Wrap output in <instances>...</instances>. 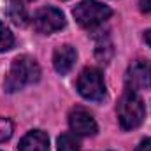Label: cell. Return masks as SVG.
<instances>
[{
  "mask_svg": "<svg viewBox=\"0 0 151 151\" xmlns=\"http://www.w3.org/2000/svg\"><path fill=\"white\" fill-rule=\"evenodd\" d=\"M144 40H146V42L151 46V30H148V32L144 34Z\"/></svg>",
  "mask_w": 151,
  "mask_h": 151,
  "instance_id": "16",
  "label": "cell"
},
{
  "mask_svg": "<svg viewBox=\"0 0 151 151\" xmlns=\"http://www.w3.org/2000/svg\"><path fill=\"white\" fill-rule=\"evenodd\" d=\"M77 91L86 100H93V102L102 100L106 97V84L100 70L93 67L84 69L77 79Z\"/></svg>",
  "mask_w": 151,
  "mask_h": 151,
  "instance_id": "4",
  "label": "cell"
},
{
  "mask_svg": "<svg viewBox=\"0 0 151 151\" xmlns=\"http://www.w3.org/2000/svg\"><path fill=\"white\" fill-rule=\"evenodd\" d=\"M25 2H32V0H14V4H18V5H21V4H25Z\"/></svg>",
  "mask_w": 151,
  "mask_h": 151,
  "instance_id": "17",
  "label": "cell"
},
{
  "mask_svg": "<svg viewBox=\"0 0 151 151\" xmlns=\"http://www.w3.org/2000/svg\"><path fill=\"white\" fill-rule=\"evenodd\" d=\"M141 11L151 12V0H141Z\"/></svg>",
  "mask_w": 151,
  "mask_h": 151,
  "instance_id": "15",
  "label": "cell"
},
{
  "mask_svg": "<svg viewBox=\"0 0 151 151\" xmlns=\"http://www.w3.org/2000/svg\"><path fill=\"white\" fill-rule=\"evenodd\" d=\"M39 77H40V67L37 65V62L30 56H25V55L18 56L12 62L9 74L5 77V90L11 93L23 90L25 86L37 83Z\"/></svg>",
  "mask_w": 151,
  "mask_h": 151,
  "instance_id": "1",
  "label": "cell"
},
{
  "mask_svg": "<svg viewBox=\"0 0 151 151\" xmlns=\"http://www.w3.org/2000/svg\"><path fill=\"white\" fill-rule=\"evenodd\" d=\"M14 46V35L11 34V30L0 21V51H7Z\"/></svg>",
  "mask_w": 151,
  "mask_h": 151,
  "instance_id": "11",
  "label": "cell"
},
{
  "mask_svg": "<svg viewBox=\"0 0 151 151\" xmlns=\"http://www.w3.org/2000/svg\"><path fill=\"white\" fill-rule=\"evenodd\" d=\"M72 14H74L76 21H77L81 27H84V28H93V27L104 23L106 19H109L111 14H113V11H111L107 5L100 4V2L84 0V2H81V4L76 5L74 11H72Z\"/></svg>",
  "mask_w": 151,
  "mask_h": 151,
  "instance_id": "3",
  "label": "cell"
},
{
  "mask_svg": "<svg viewBox=\"0 0 151 151\" xmlns=\"http://www.w3.org/2000/svg\"><path fill=\"white\" fill-rule=\"evenodd\" d=\"M125 83L127 88L132 91L137 90H146L151 86V63L144 62V60H137L134 62L125 76Z\"/></svg>",
  "mask_w": 151,
  "mask_h": 151,
  "instance_id": "6",
  "label": "cell"
},
{
  "mask_svg": "<svg viewBox=\"0 0 151 151\" xmlns=\"http://www.w3.org/2000/svg\"><path fill=\"white\" fill-rule=\"evenodd\" d=\"M113 46H111V42H104V40H100L99 44H97V49H95V55H97V58L100 60V62H109L111 60V56H113Z\"/></svg>",
  "mask_w": 151,
  "mask_h": 151,
  "instance_id": "12",
  "label": "cell"
},
{
  "mask_svg": "<svg viewBox=\"0 0 151 151\" xmlns=\"http://www.w3.org/2000/svg\"><path fill=\"white\" fill-rule=\"evenodd\" d=\"M58 151H79V141L74 134H62L56 141Z\"/></svg>",
  "mask_w": 151,
  "mask_h": 151,
  "instance_id": "10",
  "label": "cell"
},
{
  "mask_svg": "<svg viewBox=\"0 0 151 151\" xmlns=\"http://www.w3.org/2000/svg\"><path fill=\"white\" fill-rule=\"evenodd\" d=\"M135 151H151V139H142L139 146L135 148Z\"/></svg>",
  "mask_w": 151,
  "mask_h": 151,
  "instance_id": "14",
  "label": "cell"
},
{
  "mask_svg": "<svg viewBox=\"0 0 151 151\" xmlns=\"http://www.w3.org/2000/svg\"><path fill=\"white\" fill-rule=\"evenodd\" d=\"M116 111H118V119L123 130L137 128L144 121V116H146V107H144L142 99L132 90L121 95V99L118 100Z\"/></svg>",
  "mask_w": 151,
  "mask_h": 151,
  "instance_id": "2",
  "label": "cell"
},
{
  "mask_svg": "<svg viewBox=\"0 0 151 151\" xmlns=\"http://www.w3.org/2000/svg\"><path fill=\"white\" fill-rule=\"evenodd\" d=\"M34 27L40 34H53L65 27V16L55 7H42L34 16Z\"/></svg>",
  "mask_w": 151,
  "mask_h": 151,
  "instance_id": "5",
  "label": "cell"
},
{
  "mask_svg": "<svg viewBox=\"0 0 151 151\" xmlns=\"http://www.w3.org/2000/svg\"><path fill=\"white\" fill-rule=\"evenodd\" d=\"M69 125L77 135H95L97 134V121L93 116L83 107H74L69 114Z\"/></svg>",
  "mask_w": 151,
  "mask_h": 151,
  "instance_id": "7",
  "label": "cell"
},
{
  "mask_svg": "<svg viewBox=\"0 0 151 151\" xmlns=\"http://www.w3.org/2000/svg\"><path fill=\"white\" fill-rule=\"evenodd\" d=\"M12 135V123L7 118H0V142L7 141Z\"/></svg>",
  "mask_w": 151,
  "mask_h": 151,
  "instance_id": "13",
  "label": "cell"
},
{
  "mask_svg": "<svg viewBox=\"0 0 151 151\" xmlns=\"http://www.w3.org/2000/svg\"><path fill=\"white\" fill-rule=\"evenodd\" d=\"M19 151H49V139L44 132L32 130L19 141Z\"/></svg>",
  "mask_w": 151,
  "mask_h": 151,
  "instance_id": "9",
  "label": "cell"
},
{
  "mask_svg": "<svg viewBox=\"0 0 151 151\" xmlns=\"http://www.w3.org/2000/svg\"><path fill=\"white\" fill-rule=\"evenodd\" d=\"M76 58H77V53L72 46L69 44H63L60 47L55 49V55H53V65L56 69L58 74H67L76 63Z\"/></svg>",
  "mask_w": 151,
  "mask_h": 151,
  "instance_id": "8",
  "label": "cell"
}]
</instances>
